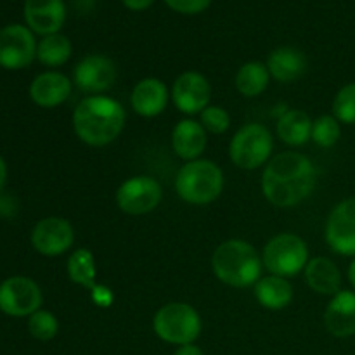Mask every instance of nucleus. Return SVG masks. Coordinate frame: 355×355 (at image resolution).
Wrapping results in <instances>:
<instances>
[{
    "instance_id": "nucleus-33",
    "label": "nucleus",
    "mask_w": 355,
    "mask_h": 355,
    "mask_svg": "<svg viewBox=\"0 0 355 355\" xmlns=\"http://www.w3.org/2000/svg\"><path fill=\"white\" fill-rule=\"evenodd\" d=\"M125 6L130 10H144L155 3V0H123Z\"/></svg>"
},
{
    "instance_id": "nucleus-31",
    "label": "nucleus",
    "mask_w": 355,
    "mask_h": 355,
    "mask_svg": "<svg viewBox=\"0 0 355 355\" xmlns=\"http://www.w3.org/2000/svg\"><path fill=\"white\" fill-rule=\"evenodd\" d=\"M170 9L180 14H198L208 9L211 0H165Z\"/></svg>"
},
{
    "instance_id": "nucleus-27",
    "label": "nucleus",
    "mask_w": 355,
    "mask_h": 355,
    "mask_svg": "<svg viewBox=\"0 0 355 355\" xmlns=\"http://www.w3.org/2000/svg\"><path fill=\"white\" fill-rule=\"evenodd\" d=\"M342 135L340 121L333 114H322L312 123V141L321 148H333Z\"/></svg>"
},
{
    "instance_id": "nucleus-11",
    "label": "nucleus",
    "mask_w": 355,
    "mask_h": 355,
    "mask_svg": "<svg viewBox=\"0 0 355 355\" xmlns=\"http://www.w3.org/2000/svg\"><path fill=\"white\" fill-rule=\"evenodd\" d=\"M324 238L329 248L343 257H355V196L340 201L326 222Z\"/></svg>"
},
{
    "instance_id": "nucleus-8",
    "label": "nucleus",
    "mask_w": 355,
    "mask_h": 355,
    "mask_svg": "<svg viewBox=\"0 0 355 355\" xmlns=\"http://www.w3.org/2000/svg\"><path fill=\"white\" fill-rule=\"evenodd\" d=\"M44 297L33 279L26 276H12L0 283V311L10 318H30L37 311Z\"/></svg>"
},
{
    "instance_id": "nucleus-13",
    "label": "nucleus",
    "mask_w": 355,
    "mask_h": 355,
    "mask_svg": "<svg viewBox=\"0 0 355 355\" xmlns=\"http://www.w3.org/2000/svg\"><path fill=\"white\" fill-rule=\"evenodd\" d=\"M73 82L85 94H103L116 82V66L101 54L85 55L73 69Z\"/></svg>"
},
{
    "instance_id": "nucleus-21",
    "label": "nucleus",
    "mask_w": 355,
    "mask_h": 355,
    "mask_svg": "<svg viewBox=\"0 0 355 355\" xmlns=\"http://www.w3.org/2000/svg\"><path fill=\"white\" fill-rule=\"evenodd\" d=\"M270 76L281 83L297 82L307 71V58L295 47H279L272 51L267 59Z\"/></svg>"
},
{
    "instance_id": "nucleus-3",
    "label": "nucleus",
    "mask_w": 355,
    "mask_h": 355,
    "mask_svg": "<svg viewBox=\"0 0 355 355\" xmlns=\"http://www.w3.org/2000/svg\"><path fill=\"white\" fill-rule=\"evenodd\" d=\"M211 269L217 279L232 288L257 284L262 272V259L250 243L229 239L217 246L211 257Z\"/></svg>"
},
{
    "instance_id": "nucleus-25",
    "label": "nucleus",
    "mask_w": 355,
    "mask_h": 355,
    "mask_svg": "<svg viewBox=\"0 0 355 355\" xmlns=\"http://www.w3.org/2000/svg\"><path fill=\"white\" fill-rule=\"evenodd\" d=\"M96 259L94 253L87 248H80L71 253L68 259V276L75 284L92 290L96 286Z\"/></svg>"
},
{
    "instance_id": "nucleus-36",
    "label": "nucleus",
    "mask_w": 355,
    "mask_h": 355,
    "mask_svg": "<svg viewBox=\"0 0 355 355\" xmlns=\"http://www.w3.org/2000/svg\"><path fill=\"white\" fill-rule=\"evenodd\" d=\"M349 281H350V284H352V288L355 290V259L352 260V262H350V266H349Z\"/></svg>"
},
{
    "instance_id": "nucleus-19",
    "label": "nucleus",
    "mask_w": 355,
    "mask_h": 355,
    "mask_svg": "<svg viewBox=\"0 0 355 355\" xmlns=\"http://www.w3.org/2000/svg\"><path fill=\"white\" fill-rule=\"evenodd\" d=\"M172 148L179 158L194 162L207 149V130L194 120H182L173 127Z\"/></svg>"
},
{
    "instance_id": "nucleus-9",
    "label": "nucleus",
    "mask_w": 355,
    "mask_h": 355,
    "mask_svg": "<svg viewBox=\"0 0 355 355\" xmlns=\"http://www.w3.org/2000/svg\"><path fill=\"white\" fill-rule=\"evenodd\" d=\"M37 42L30 28L23 24H9L0 30V68H28L37 58Z\"/></svg>"
},
{
    "instance_id": "nucleus-15",
    "label": "nucleus",
    "mask_w": 355,
    "mask_h": 355,
    "mask_svg": "<svg viewBox=\"0 0 355 355\" xmlns=\"http://www.w3.org/2000/svg\"><path fill=\"white\" fill-rule=\"evenodd\" d=\"M24 19L35 33L44 37L58 33L66 19V7L62 0H26Z\"/></svg>"
},
{
    "instance_id": "nucleus-29",
    "label": "nucleus",
    "mask_w": 355,
    "mask_h": 355,
    "mask_svg": "<svg viewBox=\"0 0 355 355\" xmlns=\"http://www.w3.org/2000/svg\"><path fill=\"white\" fill-rule=\"evenodd\" d=\"M333 116L345 125H355V82L347 83L333 99Z\"/></svg>"
},
{
    "instance_id": "nucleus-24",
    "label": "nucleus",
    "mask_w": 355,
    "mask_h": 355,
    "mask_svg": "<svg viewBox=\"0 0 355 355\" xmlns=\"http://www.w3.org/2000/svg\"><path fill=\"white\" fill-rule=\"evenodd\" d=\"M270 80V73L267 64L259 61L245 62L238 69L234 78V85L238 92L245 97H257L267 89Z\"/></svg>"
},
{
    "instance_id": "nucleus-5",
    "label": "nucleus",
    "mask_w": 355,
    "mask_h": 355,
    "mask_svg": "<svg viewBox=\"0 0 355 355\" xmlns=\"http://www.w3.org/2000/svg\"><path fill=\"white\" fill-rule=\"evenodd\" d=\"M200 314L189 304L172 302L159 309L153 318V329L159 340L172 345H187L194 343L201 335Z\"/></svg>"
},
{
    "instance_id": "nucleus-32",
    "label": "nucleus",
    "mask_w": 355,
    "mask_h": 355,
    "mask_svg": "<svg viewBox=\"0 0 355 355\" xmlns=\"http://www.w3.org/2000/svg\"><path fill=\"white\" fill-rule=\"evenodd\" d=\"M90 297H92V302L97 305V307H103V309H107L113 305V291L110 290L107 286H104V284H96V286L90 290Z\"/></svg>"
},
{
    "instance_id": "nucleus-6",
    "label": "nucleus",
    "mask_w": 355,
    "mask_h": 355,
    "mask_svg": "<svg viewBox=\"0 0 355 355\" xmlns=\"http://www.w3.org/2000/svg\"><path fill=\"white\" fill-rule=\"evenodd\" d=\"M262 263L272 276L293 277L309 263L307 243L297 234L283 232L270 239L262 253Z\"/></svg>"
},
{
    "instance_id": "nucleus-2",
    "label": "nucleus",
    "mask_w": 355,
    "mask_h": 355,
    "mask_svg": "<svg viewBox=\"0 0 355 355\" xmlns=\"http://www.w3.org/2000/svg\"><path fill=\"white\" fill-rule=\"evenodd\" d=\"M125 127V110L106 96H89L73 111L76 137L94 148H103L120 137Z\"/></svg>"
},
{
    "instance_id": "nucleus-34",
    "label": "nucleus",
    "mask_w": 355,
    "mask_h": 355,
    "mask_svg": "<svg viewBox=\"0 0 355 355\" xmlns=\"http://www.w3.org/2000/svg\"><path fill=\"white\" fill-rule=\"evenodd\" d=\"M173 355H205V354L198 345H194V343H187V345H180Z\"/></svg>"
},
{
    "instance_id": "nucleus-22",
    "label": "nucleus",
    "mask_w": 355,
    "mask_h": 355,
    "mask_svg": "<svg viewBox=\"0 0 355 355\" xmlns=\"http://www.w3.org/2000/svg\"><path fill=\"white\" fill-rule=\"evenodd\" d=\"M255 298L262 307L269 311H283L293 300V288L286 277L266 276L255 284Z\"/></svg>"
},
{
    "instance_id": "nucleus-28",
    "label": "nucleus",
    "mask_w": 355,
    "mask_h": 355,
    "mask_svg": "<svg viewBox=\"0 0 355 355\" xmlns=\"http://www.w3.org/2000/svg\"><path fill=\"white\" fill-rule=\"evenodd\" d=\"M28 331L35 340L40 342H49L55 338L59 331V321L52 312L49 311H37L28 318Z\"/></svg>"
},
{
    "instance_id": "nucleus-20",
    "label": "nucleus",
    "mask_w": 355,
    "mask_h": 355,
    "mask_svg": "<svg viewBox=\"0 0 355 355\" xmlns=\"http://www.w3.org/2000/svg\"><path fill=\"white\" fill-rule=\"evenodd\" d=\"M304 274L309 288L315 293L335 297L338 291H342V272L338 266L326 257L309 260Z\"/></svg>"
},
{
    "instance_id": "nucleus-12",
    "label": "nucleus",
    "mask_w": 355,
    "mask_h": 355,
    "mask_svg": "<svg viewBox=\"0 0 355 355\" xmlns=\"http://www.w3.org/2000/svg\"><path fill=\"white\" fill-rule=\"evenodd\" d=\"M75 241L73 225L62 217H45L31 231V245L40 255L59 257L68 252Z\"/></svg>"
},
{
    "instance_id": "nucleus-26",
    "label": "nucleus",
    "mask_w": 355,
    "mask_h": 355,
    "mask_svg": "<svg viewBox=\"0 0 355 355\" xmlns=\"http://www.w3.org/2000/svg\"><path fill=\"white\" fill-rule=\"evenodd\" d=\"M71 55V42L61 33L47 35L37 45V59L45 66L58 68L62 66Z\"/></svg>"
},
{
    "instance_id": "nucleus-18",
    "label": "nucleus",
    "mask_w": 355,
    "mask_h": 355,
    "mask_svg": "<svg viewBox=\"0 0 355 355\" xmlns=\"http://www.w3.org/2000/svg\"><path fill=\"white\" fill-rule=\"evenodd\" d=\"M168 89L159 78H142L130 96L132 110L144 118H155L165 111L168 104Z\"/></svg>"
},
{
    "instance_id": "nucleus-23",
    "label": "nucleus",
    "mask_w": 355,
    "mask_h": 355,
    "mask_svg": "<svg viewBox=\"0 0 355 355\" xmlns=\"http://www.w3.org/2000/svg\"><path fill=\"white\" fill-rule=\"evenodd\" d=\"M312 123L302 110H288L277 120V137L288 146H304L312 137Z\"/></svg>"
},
{
    "instance_id": "nucleus-10",
    "label": "nucleus",
    "mask_w": 355,
    "mask_h": 355,
    "mask_svg": "<svg viewBox=\"0 0 355 355\" xmlns=\"http://www.w3.org/2000/svg\"><path fill=\"white\" fill-rule=\"evenodd\" d=\"M162 186L148 175L130 177L116 191V205L128 215H144L155 210L162 201Z\"/></svg>"
},
{
    "instance_id": "nucleus-4",
    "label": "nucleus",
    "mask_w": 355,
    "mask_h": 355,
    "mask_svg": "<svg viewBox=\"0 0 355 355\" xmlns=\"http://www.w3.org/2000/svg\"><path fill=\"white\" fill-rule=\"evenodd\" d=\"M224 189V172L211 159L187 162L179 170L175 179V191L186 203H214Z\"/></svg>"
},
{
    "instance_id": "nucleus-1",
    "label": "nucleus",
    "mask_w": 355,
    "mask_h": 355,
    "mask_svg": "<svg viewBox=\"0 0 355 355\" xmlns=\"http://www.w3.org/2000/svg\"><path fill=\"white\" fill-rule=\"evenodd\" d=\"M318 184L314 163L300 153H279L263 168V196L279 208L297 207L307 200Z\"/></svg>"
},
{
    "instance_id": "nucleus-14",
    "label": "nucleus",
    "mask_w": 355,
    "mask_h": 355,
    "mask_svg": "<svg viewBox=\"0 0 355 355\" xmlns=\"http://www.w3.org/2000/svg\"><path fill=\"white\" fill-rule=\"evenodd\" d=\"M211 87L208 80L198 71H186L173 82V104L186 114L201 113L210 106Z\"/></svg>"
},
{
    "instance_id": "nucleus-7",
    "label": "nucleus",
    "mask_w": 355,
    "mask_h": 355,
    "mask_svg": "<svg viewBox=\"0 0 355 355\" xmlns=\"http://www.w3.org/2000/svg\"><path fill=\"white\" fill-rule=\"evenodd\" d=\"M274 139L262 123H246L239 128L229 144V158L238 168L257 170L266 165L272 155Z\"/></svg>"
},
{
    "instance_id": "nucleus-17",
    "label": "nucleus",
    "mask_w": 355,
    "mask_h": 355,
    "mask_svg": "<svg viewBox=\"0 0 355 355\" xmlns=\"http://www.w3.org/2000/svg\"><path fill=\"white\" fill-rule=\"evenodd\" d=\"M71 94V80L59 71H45L33 78L30 97L37 106L55 107L68 101Z\"/></svg>"
},
{
    "instance_id": "nucleus-30",
    "label": "nucleus",
    "mask_w": 355,
    "mask_h": 355,
    "mask_svg": "<svg viewBox=\"0 0 355 355\" xmlns=\"http://www.w3.org/2000/svg\"><path fill=\"white\" fill-rule=\"evenodd\" d=\"M201 125L210 134H225L231 127V116L227 111L220 106H208L201 111Z\"/></svg>"
},
{
    "instance_id": "nucleus-35",
    "label": "nucleus",
    "mask_w": 355,
    "mask_h": 355,
    "mask_svg": "<svg viewBox=\"0 0 355 355\" xmlns=\"http://www.w3.org/2000/svg\"><path fill=\"white\" fill-rule=\"evenodd\" d=\"M6 182H7V165L6 162H3L2 156H0V191L3 189Z\"/></svg>"
},
{
    "instance_id": "nucleus-16",
    "label": "nucleus",
    "mask_w": 355,
    "mask_h": 355,
    "mask_svg": "<svg viewBox=\"0 0 355 355\" xmlns=\"http://www.w3.org/2000/svg\"><path fill=\"white\" fill-rule=\"evenodd\" d=\"M324 326L336 338L355 335V291L342 290L331 298L324 311Z\"/></svg>"
}]
</instances>
